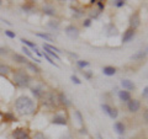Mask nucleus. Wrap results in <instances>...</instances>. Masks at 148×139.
<instances>
[{
    "label": "nucleus",
    "instance_id": "1",
    "mask_svg": "<svg viewBox=\"0 0 148 139\" xmlns=\"http://www.w3.org/2000/svg\"><path fill=\"white\" fill-rule=\"evenodd\" d=\"M15 108L20 114H32L35 112V101L29 96L22 95L16 99Z\"/></svg>",
    "mask_w": 148,
    "mask_h": 139
},
{
    "label": "nucleus",
    "instance_id": "2",
    "mask_svg": "<svg viewBox=\"0 0 148 139\" xmlns=\"http://www.w3.org/2000/svg\"><path fill=\"white\" fill-rule=\"evenodd\" d=\"M14 82L18 87H29L31 84V76L22 69H17L14 73Z\"/></svg>",
    "mask_w": 148,
    "mask_h": 139
},
{
    "label": "nucleus",
    "instance_id": "3",
    "mask_svg": "<svg viewBox=\"0 0 148 139\" xmlns=\"http://www.w3.org/2000/svg\"><path fill=\"white\" fill-rule=\"evenodd\" d=\"M43 101V105H46V106H54L56 105V102H57V96H56L54 94H52V92H43V95H42V97H41Z\"/></svg>",
    "mask_w": 148,
    "mask_h": 139
},
{
    "label": "nucleus",
    "instance_id": "4",
    "mask_svg": "<svg viewBox=\"0 0 148 139\" xmlns=\"http://www.w3.org/2000/svg\"><path fill=\"white\" fill-rule=\"evenodd\" d=\"M66 35L72 40H77L79 37V30L74 25H69L66 27Z\"/></svg>",
    "mask_w": 148,
    "mask_h": 139
},
{
    "label": "nucleus",
    "instance_id": "5",
    "mask_svg": "<svg viewBox=\"0 0 148 139\" xmlns=\"http://www.w3.org/2000/svg\"><path fill=\"white\" fill-rule=\"evenodd\" d=\"M130 29H132V30H136L137 27H140L141 25V18H140V15H138L137 12L135 14H132L131 16H130Z\"/></svg>",
    "mask_w": 148,
    "mask_h": 139
},
{
    "label": "nucleus",
    "instance_id": "6",
    "mask_svg": "<svg viewBox=\"0 0 148 139\" xmlns=\"http://www.w3.org/2000/svg\"><path fill=\"white\" fill-rule=\"evenodd\" d=\"M140 107H141V102L138 100H135V99H131L127 102V108L130 112H132V113H136L137 111H140Z\"/></svg>",
    "mask_w": 148,
    "mask_h": 139
},
{
    "label": "nucleus",
    "instance_id": "7",
    "mask_svg": "<svg viewBox=\"0 0 148 139\" xmlns=\"http://www.w3.org/2000/svg\"><path fill=\"white\" fill-rule=\"evenodd\" d=\"M136 36V31L132 30V29H128L123 32V36H122V43H128L130 41H132L133 38H135Z\"/></svg>",
    "mask_w": 148,
    "mask_h": 139
},
{
    "label": "nucleus",
    "instance_id": "8",
    "mask_svg": "<svg viewBox=\"0 0 148 139\" xmlns=\"http://www.w3.org/2000/svg\"><path fill=\"white\" fill-rule=\"evenodd\" d=\"M12 138L14 139H30V136L25 129H21V128H17L12 132Z\"/></svg>",
    "mask_w": 148,
    "mask_h": 139
},
{
    "label": "nucleus",
    "instance_id": "9",
    "mask_svg": "<svg viewBox=\"0 0 148 139\" xmlns=\"http://www.w3.org/2000/svg\"><path fill=\"white\" fill-rule=\"evenodd\" d=\"M121 86L123 87V90H126V91H133L136 89V85H135V82L131 81V80H128V79H123V80H121Z\"/></svg>",
    "mask_w": 148,
    "mask_h": 139
},
{
    "label": "nucleus",
    "instance_id": "10",
    "mask_svg": "<svg viewBox=\"0 0 148 139\" xmlns=\"http://www.w3.org/2000/svg\"><path fill=\"white\" fill-rule=\"evenodd\" d=\"M52 123L57 124V126H67V118L63 114H56L52 118Z\"/></svg>",
    "mask_w": 148,
    "mask_h": 139
},
{
    "label": "nucleus",
    "instance_id": "11",
    "mask_svg": "<svg viewBox=\"0 0 148 139\" xmlns=\"http://www.w3.org/2000/svg\"><path fill=\"white\" fill-rule=\"evenodd\" d=\"M114 129H115V132H116L119 136H123V134L126 133V127H125L123 122H120V121L114 123Z\"/></svg>",
    "mask_w": 148,
    "mask_h": 139
},
{
    "label": "nucleus",
    "instance_id": "12",
    "mask_svg": "<svg viewBox=\"0 0 148 139\" xmlns=\"http://www.w3.org/2000/svg\"><path fill=\"white\" fill-rule=\"evenodd\" d=\"M57 100L59 101V104H62L63 106H66V107H69V106L72 105L71 100L67 97V95L64 94V92H59L58 96H57Z\"/></svg>",
    "mask_w": 148,
    "mask_h": 139
},
{
    "label": "nucleus",
    "instance_id": "13",
    "mask_svg": "<svg viewBox=\"0 0 148 139\" xmlns=\"http://www.w3.org/2000/svg\"><path fill=\"white\" fill-rule=\"evenodd\" d=\"M119 99L122 101V102H128L131 100V94L126 90H121L119 91Z\"/></svg>",
    "mask_w": 148,
    "mask_h": 139
},
{
    "label": "nucleus",
    "instance_id": "14",
    "mask_svg": "<svg viewBox=\"0 0 148 139\" xmlns=\"http://www.w3.org/2000/svg\"><path fill=\"white\" fill-rule=\"evenodd\" d=\"M116 72H117V69L115 67H111V65H108V67L103 68V73H104V75H106V76H114L115 74H116Z\"/></svg>",
    "mask_w": 148,
    "mask_h": 139
},
{
    "label": "nucleus",
    "instance_id": "15",
    "mask_svg": "<svg viewBox=\"0 0 148 139\" xmlns=\"http://www.w3.org/2000/svg\"><path fill=\"white\" fill-rule=\"evenodd\" d=\"M42 11L46 14V15H48V16H56V9L52 6V5H45L42 7Z\"/></svg>",
    "mask_w": 148,
    "mask_h": 139
},
{
    "label": "nucleus",
    "instance_id": "16",
    "mask_svg": "<svg viewBox=\"0 0 148 139\" xmlns=\"http://www.w3.org/2000/svg\"><path fill=\"white\" fill-rule=\"evenodd\" d=\"M31 92H32V95H34L36 99H41L45 91H42V87L41 86H35V87H32L31 89Z\"/></svg>",
    "mask_w": 148,
    "mask_h": 139
},
{
    "label": "nucleus",
    "instance_id": "17",
    "mask_svg": "<svg viewBox=\"0 0 148 139\" xmlns=\"http://www.w3.org/2000/svg\"><path fill=\"white\" fill-rule=\"evenodd\" d=\"M146 55H147L146 50H140V52L132 54L131 55V59H132V61H142L143 58H146Z\"/></svg>",
    "mask_w": 148,
    "mask_h": 139
},
{
    "label": "nucleus",
    "instance_id": "18",
    "mask_svg": "<svg viewBox=\"0 0 148 139\" xmlns=\"http://www.w3.org/2000/svg\"><path fill=\"white\" fill-rule=\"evenodd\" d=\"M43 49H45V53L47 54L48 57H52V58H54V59H57V61H61V57H59L57 53H54L53 50H51L49 48H47L45 44H43Z\"/></svg>",
    "mask_w": 148,
    "mask_h": 139
},
{
    "label": "nucleus",
    "instance_id": "19",
    "mask_svg": "<svg viewBox=\"0 0 148 139\" xmlns=\"http://www.w3.org/2000/svg\"><path fill=\"white\" fill-rule=\"evenodd\" d=\"M12 59H14L15 62L20 63V64H25V65H26V63L29 62V61H27V59L24 57V55H21V54H14V55H12Z\"/></svg>",
    "mask_w": 148,
    "mask_h": 139
},
{
    "label": "nucleus",
    "instance_id": "20",
    "mask_svg": "<svg viewBox=\"0 0 148 139\" xmlns=\"http://www.w3.org/2000/svg\"><path fill=\"white\" fill-rule=\"evenodd\" d=\"M36 36L37 37H40V38H42L45 41H48V42H52L53 38H52V36H51L49 33H43V32H36Z\"/></svg>",
    "mask_w": 148,
    "mask_h": 139
},
{
    "label": "nucleus",
    "instance_id": "21",
    "mask_svg": "<svg viewBox=\"0 0 148 139\" xmlns=\"http://www.w3.org/2000/svg\"><path fill=\"white\" fill-rule=\"evenodd\" d=\"M26 67L29 68L31 72H34V73H36V74H38V73L41 72V69L37 67L35 63H32V62H27V63H26Z\"/></svg>",
    "mask_w": 148,
    "mask_h": 139
},
{
    "label": "nucleus",
    "instance_id": "22",
    "mask_svg": "<svg viewBox=\"0 0 148 139\" xmlns=\"http://www.w3.org/2000/svg\"><path fill=\"white\" fill-rule=\"evenodd\" d=\"M11 72L10 67L5 65V64H0V75H8Z\"/></svg>",
    "mask_w": 148,
    "mask_h": 139
},
{
    "label": "nucleus",
    "instance_id": "23",
    "mask_svg": "<svg viewBox=\"0 0 148 139\" xmlns=\"http://www.w3.org/2000/svg\"><path fill=\"white\" fill-rule=\"evenodd\" d=\"M117 35V29L112 24L108 25V36H116Z\"/></svg>",
    "mask_w": 148,
    "mask_h": 139
},
{
    "label": "nucleus",
    "instance_id": "24",
    "mask_svg": "<svg viewBox=\"0 0 148 139\" xmlns=\"http://www.w3.org/2000/svg\"><path fill=\"white\" fill-rule=\"evenodd\" d=\"M72 10H73V16H74V17H77V18H79V17H82L83 15H84V11H83L82 9L72 7Z\"/></svg>",
    "mask_w": 148,
    "mask_h": 139
},
{
    "label": "nucleus",
    "instance_id": "25",
    "mask_svg": "<svg viewBox=\"0 0 148 139\" xmlns=\"http://www.w3.org/2000/svg\"><path fill=\"white\" fill-rule=\"evenodd\" d=\"M108 116H109L111 119H116V118L119 117V111H117L116 108H112V107H111V110H110V112H109Z\"/></svg>",
    "mask_w": 148,
    "mask_h": 139
},
{
    "label": "nucleus",
    "instance_id": "26",
    "mask_svg": "<svg viewBox=\"0 0 148 139\" xmlns=\"http://www.w3.org/2000/svg\"><path fill=\"white\" fill-rule=\"evenodd\" d=\"M77 65L79 67L80 69H84V68H88V67H89V65H90V63H89V62H86V61H80V59H79V61H77Z\"/></svg>",
    "mask_w": 148,
    "mask_h": 139
},
{
    "label": "nucleus",
    "instance_id": "27",
    "mask_svg": "<svg viewBox=\"0 0 148 139\" xmlns=\"http://www.w3.org/2000/svg\"><path fill=\"white\" fill-rule=\"evenodd\" d=\"M47 26L49 27V29H52V30H58L59 29V22L58 21H48Z\"/></svg>",
    "mask_w": 148,
    "mask_h": 139
},
{
    "label": "nucleus",
    "instance_id": "28",
    "mask_svg": "<svg viewBox=\"0 0 148 139\" xmlns=\"http://www.w3.org/2000/svg\"><path fill=\"white\" fill-rule=\"evenodd\" d=\"M22 43H24L25 46H27V47H30V48H36V43H34V42H31V41H29V40H25V38H21L20 40Z\"/></svg>",
    "mask_w": 148,
    "mask_h": 139
},
{
    "label": "nucleus",
    "instance_id": "29",
    "mask_svg": "<svg viewBox=\"0 0 148 139\" xmlns=\"http://www.w3.org/2000/svg\"><path fill=\"white\" fill-rule=\"evenodd\" d=\"M22 52H24V53H25L29 58H31V59H34V61H35V55L32 54V53H31V50H30L29 48H27V47H25V46L22 47ZM35 62H36V61H35Z\"/></svg>",
    "mask_w": 148,
    "mask_h": 139
},
{
    "label": "nucleus",
    "instance_id": "30",
    "mask_svg": "<svg viewBox=\"0 0 148 139\" xmlns=\"http://www.w3.org/2000/svg\"><path fill=\"white\" fill-rule=\"evenodd\" d=\"M43 44H45V46H46V47H47V48H49L51 50H53L54 53H57V54L62 53V50H61V49H59V48H57V47H54V46H52V44H48V43H43Z\"/></svg>",
    "mask_w": 148,
    "mask_h": 139
},
{
    "label": "nucleus",
    "instance_id": "31",
    "mask_svg": "<svg viewBox=\"0 0 148 139\" xmlns=\"http://www.w3.org/2000/svg\"><path fill=\"white\" fill-rule=\"evenodd\" d=\"M74 116L78 118V122H79V124H83V122H84V119H83V116L80 113V111H74Z\"/></svg>",
    "mask_w": 148,
    "mask_h": 139
},
{
    "label": "nucleus",
    "instance_id": "32",
    "mask_svg": "<svg viewBox=\"0 0 148 139\" xmlns=\"http://www.w3.org/2000/svg\"><path fill=\"white\" fill-rule=\"evenodd\" d=\"M101 110H103L106 114H109L110 110H111V106H110V105H108V104H103V105H101Z\"/></svg>",
    "mask_w": 148,
    "mask_h": 139
},
{
    "label": "nucleus",
    "instance_id": "33",
    "mask_svg": "<svg viewBox=\"0 0 148 139\" xmlns=\"http://www.w3.org/2000/svg\"><path fill=\"white\" fill-rule=\"evenodd\" d=\"M112 4L116 7H122V6H125L126 1H123V0H116V1H112Z\"/></svg>",
    "mask_w": 148,
    "mask_h": 139
},
{
    "label": "nucleus",
    "instance_id": "34",
    "mask_svg": "<svg viewBox=\"0 0 148 139\" xmlns=\"http://www.w3.org/2000/svg\"><path fill=\"white\" fill-rule=\"evenodd\" d=\"M71 80H72V81L74 82V84H77V85H80V84H82L80 79L78 78L77 75H72V76H71Z\"/></svg>",
    "mask_w": 148,
    "mask_h": 139
},
{
    "label": "nucleus",
    "instance_id": "35",
    "mask_svg": "<svg viewBox=\"0 0 148 139\" xmlns=\"http://www.w3.org/2000/svg\"><path fill=\"white\" fill-rule=\"evenodd\" d=\"M43 57H45L46 59H47V61H48L51 64H52V65H54V67H57V68H58V64H57V63H54V61H53V59L51 58V57H48V55L46 54V53H43Z\"/></svg>",
    "mask_w": 148,
    "mask_h": 139
},
{
    "label": "nucleus",
    "instance_id": "36",
    "mask_svg": "<svg viewBox=\"0 0 148 139\" xmlns=\"http://www.w3.org/2000/svg\"><path fill=\"white\" fill-rule=\"evenodd\" d=\"M5 35L9 37V38H15V36H16L15 32H12L10 30H5Z\"/></svg>",
    "mask_w": 148,
    "mask_h": 139
},
{
    "label": "nucleus",
    "instance_id": "37",
    "mask_svg": "<svg viewBox=\"0 0 148 139\" xmlns=\"http://www.w3.org/2000/svg\"><path fill=\"white\" fill-rule=\"evenodd\" d=\"M89 15H90V17H91V18H92V17L96 18V17H98V16L100 15V12H99V10H91V11L89 12Z\"/></svg>",
    "mask_w": 148,
    "mask_h": 139
},
{
    "label": "nucleus",
    "instance_id": "38",
    "mask_svg": "<svg viewBox=\"0 0 148 139\" xmlns=\"http://www.w3.org/2000/svg\"><path fill=\"white\" fill-rule=\"evenodd\" d=\"M35 139H48V138L46 137L43 133H41V132H37V133L35 134Z\"/></svg>",
    "mask_w": 148,
    "mask_h": 139
},
{
    "label": "nucleus",
    "instance_id": "39",
    "mask_svg": "<svg viewBox=\"0 0 148 139\" xmlns=\"http://www.w3.org/2000/svg\"><path fill=\"white\" fill-rule=\"evenodd\" d=\"M91 25V18H85L84 22H83V26L84 27H90Z\"/></svg>",
    "mask_w": 148,
    "mask_h": 139
},
{
    "label": "nucleus",
    "instance_id": "40",
    "mask_svg": "<svg viewBox=\"0 0 148 139\" xmlns=\"http://www.w3.org/2000/svg\"><path fill=\"white\" fill-rule=\"evenodd\" d=\"M96 5H98V7H99V10H104V7H105V5H104V3H103V1H96Z\"/></svg>",
    "mask_w": 148,
    "mask_h": 139
},
{
    "label": "nucleus",
    "instance_id": "41",
    "mask_svg": "<svg viewBox=\"0 0 148 139\" xmlns=\"http://www.w3.org/2000/svg\"><path fill=\"white\" fill-rule=\"evenodd\" d=\"M142 96H143V97H147V96H148V86H146L145 89H143V91H142Z\"/></svg>",
    "mask_w": 148,
    "mask_h": 139
},
{
    "label": "nucleus",
    "instance_id": "42",
    "mask_svg": "<svg viewBox=\"0 0 148 139\" xmlns=\"http://www.w3.org/2000/svg\"><path fill=\"white\" fill-rule=\"evenodd\" d=\"M83 74H84V76H85L86 79H90V78L92 76V73H91V72H89V73H88V72H83Z\"/></svg>",
    "mask_w": 148,
    "mask_h": 139
},
{
    "label": "nucleus",
    "instance_id": "43",
    "mask_svg": "<svg viewBox=\"0 0 148 139\" xmlns=\"http://www.w3.org/2000/svg\"><path fill=\"white\" fill-rule=\"evenodd\" d=\"M80 133H82V134H88L86 128H85V127H82V128H80Z\"/></svg>",
    "mask_w": 148,
    "mask_h": 139
},
{
    "label": "nucleus",
    "instance_id": "44",
    "mask_svg": "<svg viewBox=\"0 0 148 139\" xmlns=\"http://www.w3.org/2000/svg\"><path fill=\"white\" fill-rule=\"evenodd\" d=\"M6 53V49L4 47H0V54H5Z\"/></svg>",
    "mask_w": 148,
    "mask_h": 139
},
{
    "label": "nucleus",
    "instance_id": "45",
    "mask_svg": "<svg viewBox=\"0 0 148 139\" xmlns=\"http://www.w3.org/2000/svg\"><path fill=\"white\" fill-rule=\"evenodd\" d=\"M67 53H68V54H69V55H71V57H72V58H75V59H77V58H78V55H77V54H75V53H69V52H67Z\"/></svg>",
    "mask_w": 148,
    "mask_h": 139
},
{
    "label": "nucleus",
    "instance_id": "46",
    "mask_svg": "<svg viewBox=\"0 0 148 139\" xmlns=\"http://www.w3.org/2000/svg\"><path fill=\"white\" fill-rule=\"evenodd\" d=\"M61 139H73L71 136H64V137H62Z\"/></svg>",
    "mask_w": 148,
    "mask_h": 139
},
{
    "label": "nucleus",
    "instance_id": "47",
    "mask_svg": "<svg viewBox=\"0 0 148 139\" xmlns=\"http://www.w3.org/2000/svg\"><path fill=\"white\" fill-rule=\"evenodd\" d=\"M99 139H104V137L101 136V134H99Z\"/></svg>",
    "mask_w": 148,
    "mask_h": 139
},
{
    "label": "nucleus",
    "instance_id": "48",
    "mask_svg": "<svg viewBox=\"0 0 148 139\" xmlns=\"http://www.w3.org/2000/svg\"><path fill=\"white\" fill-rule=\"evenodd\" d=\"M146 52H147V54H148V48H147V49H146Z\"/></svg>",
    "mask_w": 148,
    "mask_h": 139
},
{
    "label": "nucleus",
    "instance_id": "49",
    "mask_svg": "<svg viewBox=\"0 0 148 139\" xmlns=\"http://www.w3.org/2000/svg\"><path fill=\"white\" fill-rule=\"evenodd\" d=\"M0 5H1V1H0Z\"/></svg>",
    "mask_w": 148,
    "mask_h": 139
},
{
    "label": "nucleus",
    "instance_id": "50",
    "mask_svg": "<svg viewBox=\"0 0 148 139\" xmlns=\"http://www.w3.org/2000/svg\"><path fill=\"white\" fill-rule=\"evenodd\" d=\"M90 139H94V138H90Z\"/></svg>",
    "mask_w": 148,
    "mask_h": 139
}]
</instances>
